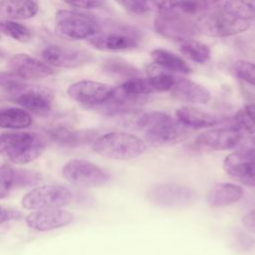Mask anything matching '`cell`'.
I'll return each mask as SVG.
<instances>
[{
    "label": "cell",
    "mask_w": 255,
    "mask_h": 255,
    "mask_svg": "<svg viewBox=\"0 0 255 255\" xmlns=\"http://www.w3.org/2000/svg\"><path fill=\"white\" fill-rule=\"evenodd\" d=\"M89 44L97 50L105 52H121L135 49L138 46L136 38L127 32H100L88 39Z\"/></svg>",
    "instance_id": "obj_17"
},
{
    "label": "cell",
    "mask_w": 255,
    "mask_h": 255,
    "mask_svg": "<svg viewBox=\"0 0 255 255\" xmlns=\"http://www.w3.org/2000/svg\"><path fill=\"white\" fill-rule=\"evenodd\" d=\"M170 93L175 99L191 104H206L211 99L205 87L181 77H176Z\"/></svg>",
    "instance_id": "obj_18"
},
{
    "label": "cell",
    "mask_w": 255,
    "mask_h": 255,
    "mask_svg": "<svg viewBox=\"0 0 255 255\" xmlns=\"http://www.w3.org/2000/svg\"><path fill=\"white\" fill-rule=\"evenodd\" d=\"M63 176L82 187L102 186L109 180V175L101 167L85 159L69 160L63 167Z\"/></svg>",
    "instance_id": "obj_10"
},
{
    "label": "cell",
    "mask_w": 255,
    "mask_h": 255,
    "mask_svg": "<svg viewBox=\"0 0 255 255\" xmlns=\"http://www.w3.org/2000/svg\"><path fill=\"white\" fill-rule=\"evenodd\" d=\"M32 125L31 115L24 109L10 108L0 112V128L23 129Z\"/></svg>",
    "instance_id": "obj_23"
},
{
    "label": "cell",
    "mask_w": 255,
    "mask_h": 255,
    "mask_svg": "<svg viewBox=\"0 0 255 255\" xmlns=\"http://www.w3.org/2000/svg\"><path fill=\"white\" fill-rule=\"evenodd\" d=\"M243 136L244 133L240 130L225 127L200 133L195 139V144L203 149L226 150L238 146Z\"/></svg>",
    "instance_id": "obj_15"
},
{
    "label": "cell",
    "mask_w": 255,
    "mask_h": 255,
    "mask_svg": "<svg viewBox=\"0 0 255 255\" xmlns=\"http://www.w3.org/2000/svg\"><path fill=\"white\" fill-rule=\"evenodd\" d=\"M0 31L4 35L21 43H27L32 38L31 31L25 25L14 20L0 21Z\"/></svg>",
    "instance_id": "obj_28"
},
{
    "label": "cell",
    "mask_w": 255,
    "mask_h": 255,
    "mask_svg": "<svg viewBox=\"0 0 255 255\" xmlns=\"http://www.w3.org/2000/svg\"><path fill=\"white\" fill-rule=\"evenodd\" d=\"M39 10L35 0H3L0 12L9 20H26L34 17Z\"/></svg>",
    "instance_id": "obj_21"
},
{
    "label": "cell",
    "mask_w": 255,
    "mask_h": 255,
    "mask_svg": "<svg viewBox=\"0 0 255 255\" xmlns=\"http://www.w3.org/2000/svg\"><path fill=\"white\" fill-rule=\"evenodd\" d=\"M243 188L230 182L213 185L206 195V202L212 208H221L236 203L243 197Z\"/></svg>",
    "instance_id": "obj_19"
},
{
    "label": "cell",
    "mask_w": 255,
    "mask_h": 255,
    "mask_svg": "<svg viewBox=\"0 0 255 255\" xmlns=\"http://www.w3.org/2000/svg\"><path fill=\"white\" fill-rule=\"evenodd\" d=\"M74 219V215L68 210L61 208H49L35 211L25 218L26 224L38 231H48L69 225Z\"/></svg>",
    "instance_id": "obj_16"
},
{
    "label": "cell",
    "mask_w": 255,
    "mask_h": 255,
    "mask_svg": "<svg viewBox=\"0 0 255 255\" xmlns=\"http://www.w3.org/2000/svg\"><path fill=\"white\" fill-rule=\"evenodd\" d=\"M176 118L182 125L191 128H210L225 122L221 117L192 107H183L178 109L176 111Z\"/></svg>",
    "instance_id": "obj_20"
},
{
    "label": "cell",
    "mask_w": 255,
    "mask_h": 255,
    "mask_svg": "<svg viewBox=\"0 0 255 255\" xmlns=\"http://www.w3.org/2000/svg\"><path fill=\"white\" fill-rule=\"evenodd\" d=\"M245 112L246 114L250 117V119L253 121L255 124V103H250L245 107Z\"/></svg>",
    "instance_id": "obj_41"
},
{
    "label": "cell",
    "mask_w": 255,
    "mask_h": 255,
    "mask_svg": "<svg viewBox=\"0 0 255 255\" xmlns=\"http://www.w3.org/2000/svg\"><path fill=\"white\" fill-rule=\"evenodd\" d=\"M147 80L153 92H166L171 90L172 86L174 85L176 76L163 70L154 63L147 67Z\"/></svg>",
    "instance_id": "obj_24"
},
{
    "label": "cell",
    "mask_w": 255,
    "mask_h": 255,
    "mask_svg": "<svg viewBox=\"0 0 255 255\" xmlns=\"http://www.w3.org/2000/svg\"><path fill=\"white\" fill-rule=\"evenodd\" d=\"M15 185V170L5 164L0 166V199L6 197Z\"/></svg>",
    "instance_id": "obj_34"
},
{
    "label": "cell",
    "mask_w": 255,
    "mask_h": 255,
    "mask_svg": "<svg viewBox=\"0 0 255 255\" xmlns=\"http://www.w3.org/2000/svg\"><path fill=\"white\" fill-rule=\"evenodd\" d=\"M21 217V213L15 210H10L0 206V223H3L8 220L18 219Z\"/></svg>",
    "instance_id": "obj_40"
},
{
    "label": "cell",
    "mask_w": 255,
    "mask_h": 255,
    "mask_svg": "<svg viewBox=\"0 0 255 255\" xmlns=\"http://www.w3.org/2000/svg\"><path fill=\"white\" fill-rule=\"evenodd\" d=\"M55 30L64 38L83 40L100 33L102 26L91 15L75 10L63 9L55 14Z\"/></svg>",
    "instance_id": "obj_4"
},
{
    "label": "cell",
    "mask_w": 255,
    "mask_h": 255,
    "mask_svg": "<svg viewBox=\"0 0 255 255\" xmlns=\"http://www.w3.org/2000/svg\"><path fill=\"white\" fill-rule=\"evenodd\" d=\"M68 5L82 9H93L98 8L102 5V0H64Z\"/></svg>",
    "instance_id": "obj_37"
},
{
    "label": "cell",
    "mask_w": 255,
    "mask_h": 255,
    "mask_svg": "<svg viewBox=\"0 0 255 255\" xmlns=\"http://www.w3.org/2000/svg\"><path fill=\"white\" fill-rule=\"evenodd\" d=\"M206 7L207 5L204 0H179L175 10L191 17L202 12Z\"/></svg>",
    "instance_id": "obj_36"
},
{
    "label": "cell",
    "mask_w": 255,
    "mask_h": 255,
    "mask_svg": "<svg viewBox=\"0 0 255 255\" xmlns=\"http://www.w3.org/2000/svg\"><path fill=\"white\" fill-rule=\"evenodd\" d=\"M93 149L108 158L128 160L141 155L146 149V144L134 134L115 131L98 136L94 140Z\"/></svg>",
    "instance_id": "obj_2"
},
{
    "label": "cell",
    "mask_w": 255,
    "mask_h": 255,
    "mask_svg": "<svg viewBox=\"0 0 255 255\" xmlns=\"http://www.w3.org/2000/svg\"><path fill=\"white\" fill-rule=\"evenodd\" d=\"M73 194L62 185H43L27 192L22 198V206L31 210L60 208L71 202Z\"/></svg>",
    "instance_id": "obj_8"
},
{
    "label": "cell",
    "mask_w": 255,
    "mask_h": 255,
    "mask_svg": "<svg viewBox=\"0 0 255 255\" xmlns=\"http://www.w3.org/2000/svg\"><path fill=\"white\" fill-rule=\"evenodd\" d=\"M115 88L96 81L84 80L72 84L67 93L74 101L86 106H101L114 94Z\"/></svg>",
    "instance_id": "obj_11"
},
{
    "label": "cell",
    "mask_w": 255,
    "mask_h": 255,
    "mask_svg": "<svg viewBox=\"0 0 255 255\" xmlns=\"http://www.w3.org/2000/svg\"><path fill=\"white\" fill-rule=\"evenodd\" d=\"M148 200L156 206L180 208L192 204L197 197L196 191L178 183H157L147 190Z\"/></svg>",
    "instance_id": "obj_7"
},
{
    "label": "cell",
    "mask_w": 255,
    "mask_h": 255,
    "mask_svg": "<svg viewBox=\"0 0 255 255\" xmlns=\"http://www.w3.org/2000/svg\"><path fill=\"white\" fill-rule=\"evenodd\" d=\"M153 27L160 36L179 42L192 39L199 32L197 23L177 10L158 13Z\"/></svg>",
    "instance_id": "obj_5"
},
{
    "label": "cell",
    "mask_w": 255,
    "mask_h": 255,
    "mask_svg": "<svg viewBox=\"0 0 255 255\" xmlns=\"http://www.w3.org/2000/svg\"><path fill=\"white\" fill-rule=\"evenodd\" d=\"M228 123L227 127L234 128L243 133H253L255 131V124L246 114L245 110L239 111Z\"/></svg>",
    "instance_id": "obj_33"
},
{
    "label": "cell",
    "mask_w": 255,
    "mask_h": 255,
    "mask_svg": "<svg viewBox=\"0 0 255 255\" xmlns=\"http://www.w3.org/2000/svg\"><path fill=\"white\" fill-rule=\"evenodd\" d=\"M118 90L126 95L138 97L154 93L147 78H141L138 76L127 79V81H125L120 87H118Z\"/></svg>",
    "instance_id": "obj_27"
},
{
    "label": "cell",
    "mask_w": 255,
    "mask_h": 255,
    "mask_svg": "<svg viewBox=\"0 0 255 255\" xmlns=\"http://www.w3.org/2000/svg\"><path fill=\"white\" fill-rule=\"evenodd\" d=\"M233 71L239 79L255 86V63L239 60L234 63Z\"/></svg>",
    "instance_id": "obj_32"
},
{
    "label": "cell",
    "mask_w": 255,
    "mask_h": 255,
    "mask_svg": "<svg viewBox=\"0 0 255 255\" xmlns=\"http://www.w3.org/2000/svg\"><path fill=\"white\" fill-rule=\"evenodd\" d=\"M46 146L45 140L35 133L7 132L0 135V156L14 163H28L39 157Z\"/></svg>",
    "instance_id": "obj_3"
},
{
    "label": "cell",
    "mask_w": 255,
    "mask_h": 255,
    "mask_svg": "<svg viewBox=\"0 0 255 255\" xmlns=\"http://www.w3.org/2000/svg\"><path fill=\"white\" fill-rule=\"evenodd\" d=\"M232 243L234 248L238 251L248 252L255 247V240L252 236L247 234L241 229H235L232 231Z\"/></svg>",
    "instance_id": "obj_35"
},
{
    "label": "cell",
    "mask_w": 255,
    "mask_h": 255,
    "mask_svg": "<svg viewBox=\"0 0 255 255\" xmlns=\"http://www.w3.org/2000/svg\"><path fill=\"white\" fill-rule=\"evenodd\" d=\"M197 25L199 32L211 37H229L243 33L250 28L248 20L240 19L223 10L210 14Z\"/></svg>",
    "instance_id": "obj_9"
},
{
    "label": "cell",
    "mask_w": 255,
    "mask_h": 255,
    "mask_svg": "<svg viewBox=\"0 0 255 255\" xmlns=\"http://www.w3.org/2000/svg\"><path fill=\"white\" fill-rule=\"evenodd\" d=\"M150 57L154 64L170 73L190 74L192 69L190 66L178 55L164 50L154 49L150 52Z\"/></svg>",
    "instance_id": "obj_22"
},
{
    "label": "cell",
    "mask_w": 255,
    "mask_h": 255,
    "mask_svg": "<svg viewBox=\"0 0 255 255\" xmlns=\"http://www.w3.org/2000/svg\"><path fill=\"white\" fill-rule=\"evenodd\" d=\"M242 224L248 231L255 234V210L246 213L242 217Z\"/></svg>",
    "instance_id": "obj_39"
},
{
    "label": "cell",
    "mask_w": 255,
    "mask_h": 255,
    "mask_svg": "<svg viewBox=\"0 0 255 255\" xmlns=\"http://www.w3.org/2000/svg\"><path fill=\"white\" fill-rule=\"evenodd\" d=\"M179 0H137L138 6L143 13L167 12L177 8Z\"/></svg>",
    "instance_id": "obj_29"
},
{
    "label": "cell",
    "mask_w": 255,
    "mask_h": 255,
    "mask_svg": "<svg viewBox=\"0 0 255 255\" xmlns=\"http://www.w3.org/2000/svg\"><path fill=\"white\" fill-rule=\"evenodd\" d=\"M27 84L11 72H0V89L9 94L11 98L20 92Z\"/></svg>",
    "instance_id": "obj_30"
},
{
    "label": "cell",
    "mask_w": 255,
    "mask_h": 255,
    "mask_svg": "<svg viewBox=\"0 0 255 255\" xmlns=\"http://www.w3.org/2000/svg\"><path fill=\"white\" fill-rule=\"evenodd\" d=\"M222 10L240 19L255 18V0H227Z\"/></svg>",
    "instance_id": "obj_26"
},
{
    "label": "cell",
    "mask_w": 255,
    "mask_h": 255,
    "mask_svg": "<svg viewBox=\"0 0 255 255\" xmlns=\"http://www.w3.org/2000/svg\"><path fill=\"white\" fill-rule=\"evenodd\" d=\"M117 1L127 11L133 13V14H138V15L142 14V12L138 6L137 0H117Z\"/></svg>",
    "instance_id": "obj_38"
},
{
    "label": "cell",
    "mask_w": 255,
    "mask_h": 255,
    "mask_svg": "<svg viewBox=\"0 0 255 255\" xmlns=\"http://www.w3.org/2000/svg\"><path fill=\"white\" fill-rule=\"evenodd\" d=\"M9 72L23 81L41 80L53 75L54 69L44 61L35 59L27 54H15L7 62Z\"/></svg>",
    "instance_id": "obj_14"
},
{
    "label": "cell",
    "mask_w": 255,
    "mask_h": 255,
    "mask_svg": "<svg viewBox=\"0 0 255 255\" xmlns=\"http://www.w3.org/2000/svg\"><path fill=\"white\" fill-rule=\"evenodd\" d=\"M12 99L24 110L44 117L52 110L54 94L46 87L26 85Z\"/></svg>",
    "instance_id": "obj_12"
},
{
    "label": "cell",
    "mask_w": 255,
    "mask_h": 255,
    "mask_svg": "<svg viewBox=\"0 0 255 255\" xmlns=\"http://www.w3.org/2000/svg\"><path fill=\"white\" fill-rule=\"evenodd\" d=\"M43 61L58 68H77L89 63L92 55L82 49L49 45L41 53Z\"/></svg>",
    "instance_id": "obj_13"
},
{
    "label": "cell",
    "mask_w": 255,
    "mask_h": 255,
    "mask_svg": "<svg viewBox=\"0 0 255 255\" xmlns=\"http://www.w3.org/2000/svg\"><path fill=\"white\" fill-rule=\"evenodd\" d=\"M133 125L137 128H144V139L149 145L156 147L176 144L189 134V128L159 112L138 115Z\"/></svg>",
    "instance_id": "obj_1"
},
{
    "label": "cell",
    "mask_w": 255,
    "mask_h": 255,
    "mask_svg": "<svg viewBox=\"0 0 255 255\" xmlns=\"http://www.w3.org/2000/svg\"><path fill=\"white\" fill-rule=\"evenodd\" d=\"M107 71L121 77H126L128 79L138 76V70L132 65L126 63L121 60H110L106 64Z\"/></svg>",
    "instance_id": "obj_31"
},
{
    "label": "cell",
    "mask_w": 255,
    "mask_h": 255,
    "mask_svg": "<svg viewBox=\"0 0 255 255\" xmlns=\"http://www.w3.org/2000/svg\"><path fill=\"white\" fill-rule=\"evenodd\" d=\"M224 170L247 186L255 187V138L247 140L229 154L223 162Z\"/></svg>",
    "instance_id": "obj_6"
},
{
    "label": "cell",
    "mask_w": 255,
    "mask_h": 255,
    "mask_svg": "<svg viewBox=\"0 0 255 255\" xmlns=\"http://www.w3.org/2000/svg\"><path fill=\"white\" fill-rule=\"evenodd\" d=\"M180 53L197 64H204L210 58L209 47L199 41L193 39H187L179 42Z\"/></svg>",
    "instance_id": "obj_25"
}]
</instances>
